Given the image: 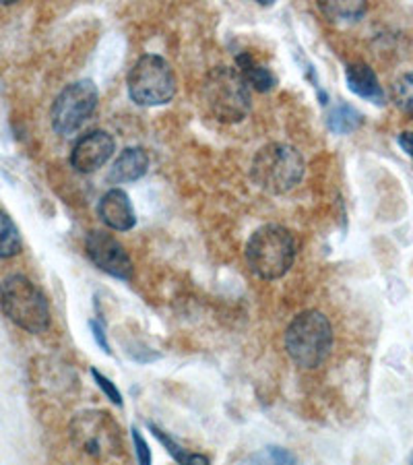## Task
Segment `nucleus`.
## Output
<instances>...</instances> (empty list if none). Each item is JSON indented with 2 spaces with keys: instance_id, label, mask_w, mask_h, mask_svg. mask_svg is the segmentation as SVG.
Instances as JSON below:
<instances>
[{
  "instance_id": "nucleus-1",
  "label": "nucleus",
  "mask_w": 413,
  "mask_h": 465,
  "mask_svg": "<svg viewBox=\"0 0 413 465\" xmlns=\"http://www.w3.org/2000/svg\"><path fill=\"white\" fill-rule=\"evenodd\" d=\"M296 261V238L288 228L267 223L252 232L246 242V262L261 280L273 282L290 272Z\"/></svg>"
},
{
  "instance_id": "nucleus-2",
  "label": "nucleus",
  "mask_w": 413,
  "mask_h": 465,
  "mask_svg": "<svg viewBox=\"0 0 413 465\" xmlns=\"http://www.w3.org/2000/svg\"><path fill=\"white\" fill-rule=\"evenodd\" d=\"M306 174L304 155L288 143H269L259 149L251 166L252 183L269 194L294 191Z\"/></svg>"
},
{
  "instance_id": "nucleus-3",
  "label": "nucleus",
  "mask_w": 413,
  "mask_h": 465,
  "mask_svg": "<svg viewBox=\"0 0 413 465\" xmlns=\"http://www.w3.org/2000/svg\"><path fill=\"white\" fill-rule=\"evenodd\" d=\"M333 348V327L320 311H304L285 329V350L300 369H319Z\"/></svg>"
},
{
  "instance_id": "nucleus-4",
  "label": "nucleus",
  "mask_w": 413,
  "mask_h": 465,
  "mask_svg": "<svg viewBox=\"0 0 413 465\" xmlns=\"http://www.w3.org/2000/svg\"><path fill=\"white\" fill-rule=\"evenodd\" d=\"M202 102L220 123H240L251 114V85L238 69L217 66L207 74L205 85H202Z\"/></svg>"
},
{
  "instance_id": "nucleus-5",
  "label": "nucleus",
  "mask_w": 413,
  "mask_h": 465,
  "mask_svg": "<svg viewBox=\"0 0 413 465\" xmlns=\"http://www.w3.org/2000/svg\"><path fill=\"white\" fill-rule=\"evenodd\" d=\"M0 306L6 317L27 333L37 335L50 327L48 300L25 275H9L0 283Z\"/></svg>"
},
{
  "instance_id": "nucleus-6",
  "label": "nucleus",
  "mask_w": 413,
  "mask_h": 465,
  "mask_svg": "<svg viewBox=\"0 0 413 465\" xmlns=\"http://www.w3.org/2000/svg\"><path fill=\"white\" fill-rule=\"evenodd\" d=\"M69 434L73 445L81 453L95 460H110L123 455L124 439L123 430L108 411L87 410L74 416L69 424Z\"/></svg>"
},
{
  "instance_id": "nucleus-7",
  "label": "nucleus",
  "mask_w": 413,
  "mask_h": 465,
  "mask_svg": "<svg viewBox=\"0 0 413 465\" xmlns=\"http://www.w3.org/2000/svg\"><path fill=\"white\" fill-rule=\"evenodd\" d=\"M126 85L139 106H163L176 95V74L165 58L145 54L134 63Z\"/></svg>"
},
{
  "instance_id": "nucleus-8",
  "label": "nucleus",
  "mask_w": 413,
  "mask_h": 465,
  "mask_svg": "<svg viewBox=\"0 0 413 465\" xmlns=\"http://www.w3.org/2000/svg\"><path fill=\"white\" fill-rule=\"evenodd\" d=\"M97 100H100V94H97L93 81L81 79L74 81L71 85H66L63 92L58 94L54 104H52V129H54L60 137H71V134L77 133L81 126L93 116Z\"/></svg>"
},
{
  "instance_id": "nucleus-9",
  "label": "nucleus",
  "mask_w": 413,
  "mask_h": 465,
  "mask_svg": "<svg viewBox=\"0 0 413 465\" xmlns=\"http://www.w3.org/2000/svg\"><path fill=\"white\" fill-rule=\"evenodd\" d=\"M85 252L100 272L123 282H129L133 277V261L129 252L108 232H89L85 238Z\"/></svg>"
},
{
  "instance_id": "nucleus-10",
  "label": "nucleus",
  "mask_w": 413,
  "mask_h": 465,
  "mask_svg": "<svg viewBox=\"0 0 413 465\" xmlns=\"http://www.w3.org/2000/svg\"><path fill=\"white\" fill-rule=\"evenodd\" d=\"M116 152V141L108 131H92L74 143L71 152V166L81 174H92L106 166Z\"/></svg>"
},
{
  "instance_id": "nucleus-11",
  "label": "nucleus",
  "mask_w": 413,
  "mask_h": 465,
  "mask_svg": "<svg viewBox=\"0 0 413 465\" xmlns=\"http://www.w3.org/2000/svg\"><path fill=\"white\" fill-rule=\"evenodd\" d=\"M97 215L110 230L129 232L137 226V213L131 203V197L123 189H112L100 199Z\"/></svg>"
},
{
  "instance_id": "nucleus-12",
  "label": "nucleus",
  "mask_w": 413,
  "mask_h": 465,
  "mask_svg": "<svg viewBox=\"0 0 413 465\" xmlns=\"http://www.w3.org/2000/svg\"><path fill=\"white\" fill-rule=\"evenodd\" d=\"M345 81H348L349 92L364 97V100L377 104V106H385V92L379 84L377 73H374L366 63H354L345 71Z\"/></svg>"
},
{
  "instance_id": "nucleus-13",
  "label": "nucleus",
  "mask_w": 413,
  "mask_h": 465,
  "mask_svg": "<svg viewBox=\"0 0 413 465\" xmlns=\"http://www.w3.org/2000/svg\"><path fill=\"white\" fill-rule=\"evenodd\" d=\"M149 170V155L143 147H126L123 153L118 155L114 166L110 170L108 180L112 184H124L134 183L147 174Z\"/></svg>"
},
{
  "instance_id": "nucleus-14",
  "label": "nucleus",
  "mask_w": 413,
  "mask_h": 465,
  "mask_svg": "<svg viewBox=\"0 0 413 465\" xmlns=\"http://www.w3.org/2000/svg\"><path fill=\"white\" fill-rule=\"evenodd\" d=\"M236 64H238L240 74H242L246 84L251 85L254 92L267 94L277 85V77L273 74V71L267 69V66H262L259 60L252 58V54H248V52H242V54L236 56Z\"/></svg>"
},
{
  "instance_id": "nucleus-15",
  "label": "nucleus",
  "mask_w": 413,
  "mask_h": 465,
  "mask_svg": "<svg viewBox=\"0 0 413 465\" xmlns=\"http://www.w3.org/2000/svg\"><path fill=\"white\" fill-rule=\"evenodd\" d=\"M362 124H364V116L359 114L354 106H349V104H343V102L330 108V112L327 114L329 131L335 134H349L358 131Z\"/></svg>"
},
{
  "instance_id": "nucleus-16",
  "label": "nucleus",
  "mask_w": 413,
  "mask_h": 465,
  "mask_svg": "<svg viewBox=\"0 0 413 465\" xmlns=\"http://www.w3.org/2000/svg\"><path fill=\"white\" fill-rule=\"evenodd\" d=\"M21 234L17 223L13 222V217L0 209V259H11L17 257L21 252Z\"/></svg>"
},
{
  "instance_id": "nucleus-17",
  "label": "nucleus",
  "mask_w": 413,
  "mask_h": 465,
  "mask_svg": "<svg viewBox=\"0 0 413 465\" xmlns=\"http://www.w3.org/2000/svg\"><path fill=\"white\" fill-rule=\"evenodd\" d=\"M238 465H300L298 457L283 447H265L244 457Z\"/></svg>"
},
{
  "instance_id": "nucleus-18",
  "label": "nucleus",
  "mask_w": 413,
  "mask_h": 465,
  "mask_svg": "<svg viewBox=\"0 0 413 465\" xmlns=\"http://www.w3.org/2000/svg\"><path fill=\"white\" fill-rule=\"evenodd\" d=\"M320 11L333 21V24H354L366 13V3H320Z\"/></svg>"
},
{
  "instance_id": "nucleus-19",
  "label": "nucleus",
  "mask_w": 413,
  "mask_h": 465,
  "mask_svg": "<svg viewBox=\"0 0 413 465\" xmlns=\"http://www.w3.org/2000/svg\"><path fill=\"white\" fill-rule=\"evenodd\" d=\"M390 95L395 106L413 118V73H403L401 77H397Z\"/></svg>"
},
{
  "instance_id": "nucleus-20",
  "label": "nucleus",
  "mask_w": 413,
  "mask_h": 465,
  "mask_svg": "<svg viewBox=\"0 0 413 465\" xmlns=\"http://www.w3.org/2000/svg\"><path fill=\"white\" fill-rule=\"evenodd\" d=\"M149 430L153 432V437L162 442V445L165 447V451H168L172 457H174V460L180 463V465H184L186 463V460H189V451H186V449H182L178 445V442L170 437V434H165L163 430H160L157 429V426H153L152 422H149Z\"/></svg>"
},
{
  "instance_id": "nucleus-21",
  "label": "nucleus",
  "mask_w": 413,
  "mask_h": 465,
  "mask_svg": "<svg viewBox=\"0 0 413 465\" xmlns=\"http://www.w3.org/2000/svg\"><path fill=\"white\" fill-rule=\"evenodd\" d=\"M92 377H93V381L97 382V387L102 389L103 391V395L108 397V400L114 403V406H118V408H123V395H120V391H118V387L114 385V382H112L108 377H103V374L100 372V371H95V369H92Z\"/></svg>"
},
{
  "instance_id": "nucleus-22",
  "label": "nucleus",
  "mask_w": 413,
  "mask_h": 465,
  "mask_svg": "<svg viewBox=\"0 0 413 465\" xmlns=\"http://www.w3.org/2000/svg\"><path fill=\"white\" fill-rule=\"evenodd\" d=\"M131 437H133L134 453H137V463L139 465H152V449H149L145 437H143L137 426H133V429H131Z\"/></svg>"
},
{
  "instance_id": "nucleus-23",
  "label": "nucleus",
  "mask_w": 413,
  "mask_h": 465,
  "mask_svg": "<svg viewBox=\"0 0 413 465\" xmlns=\"http://www.w3.org/2000/svg\"><path fill=\"white\" fill-rule=\"evenodd\" d=\"M89 327H92L97 346H100L103 351H106L108 356H112V348H110V343H108L106 329H103V325H100V322H97L95 319H92V321H89Z\"/></svg>"
},
{
  "instance_id": "nucleus-24",
  "label": "nucleus",
  "mask_w": 413,
  "mask_h": 465,
  "mask_svg": "<svg viewBox=\"0 0 413 465\" xmlns=\"http://www.w3.org/2000/svg\"><path fill=\"white\" fill-rule=\"evenodd\" d=\"M397 143L401 145V149L408 153L413 160V133L411 131H403L399 137H397Z\"/></svg>"
},
{
  "instance_id": "nucleus-25",
  "label": "nucleus",
  "mask_w": 413,
  "mask_h": 465,
  "mask_svg": "<svg viewBox=\"0 0 413 465\" xmlns=\"http://www.w3.org/2000/svg\"><path fill=\"white\" fill-rule=\"evenodd\" d=\"M184 465H211V461H209L207 455H201V453H191L189 460H186Z\"/></svg>"
},
{
  "instance_id": "nucleus-26",
  "label": "nucleus",
  "mask_w": 413,
  "mask_h": 465,
  "mask_svg": "<svg viewBox=\"0 0 413 465\" xmlns=\"http://www.w3.org/2000/svg\"><path fill=\"white\" fill-rule=\"evenodd\" d=\"M411 465H413V460H411Z\"/></svg>"
}]
</instances>
